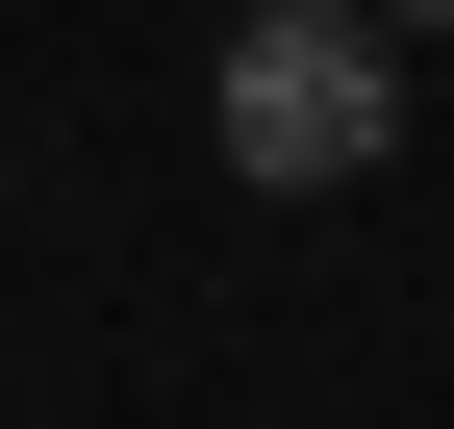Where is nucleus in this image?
<instances>
[{"label": "nucleus", "mask_w": 454, "mask_h": 429, "mask_svg": "<svg viewBox=\"0 0 454 429\" xmlns=\"http://www.w3.org/2000/svg\"><path fill=\"white\" fill-rule=\"evenodd\" d=\"M354 26H454V0H354Z\"/></svg>", "instance_id": "obj_2"}, {"label": "nucleus", "mask_w": 454, "mask_h": 429, "mask_svg": "<svg viewBox=\"0 0 454 429\" xmlns=\"http://www.w3.org/2000/svg\"><path fill=\"white\" fill-rule=\"evenodd\" d=\"M202 127H227V177H253V202L379 177V152H404V26H354V0H253L227 76H202Z\"/></svg>", "instance_id": "obj_1"}, {"label": "nucleus", "mask_w": 454, "mask_h": 429, "mask_svg": "<svg viewBox=\"0 0 454 429\" xmlns=\"http://www.w3.org/2000/svg\"><path fill=\"white\" fill-rule=\"evenodd\" d=\"M227 26H253V0H227Z\"/></svg>", "instance_id": "obj_3"}]
</instances>
